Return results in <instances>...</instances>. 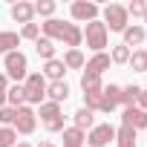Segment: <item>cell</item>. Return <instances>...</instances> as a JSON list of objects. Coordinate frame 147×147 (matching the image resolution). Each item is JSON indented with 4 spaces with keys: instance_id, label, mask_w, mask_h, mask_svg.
Here are the masks:
<instances>
[{
    "instance_id": "obj_3",
    "label": "cell",
    "mask_w": 147,
    "mask_h": 147,
    "mask_svg": "<svg viewBox=\"0 0 147 147\" xmlns=\"http://www.w3.org/2000/svg\"><path fill=\"white\" fill-rule=\"evenodd\" d=\"M23 95H26V107L32 104H43L46 98V78L40 72H29L26 81H23Z\"/></svg>"
},
{
    "instance_id": "obj_15",
    "label": "cell",
    "mask_w": 147,
    "mask_h": 147,
    "mask_svg": "<svg viewBox=\"0 0 147 147\" xmlns=\"http://www.w3.org/2000/svg\"><path fill=\"white\" fill-rule=\"evenodd\" d=\"M40 75H43V78H49V81H63V75H66V66H63V61L52 58V61H46V63H43Z\"/></svg>"
},
{
    "instance_id": "obj_7",
    "label": "cell",
    "mask_w": 147,
    "mask_h": 147,
    "mask_svg": "<svg viewBox=\"0 0 147 147\" xmlns=\"http://www.w3.org/2000/svg\"><path fill=\"white\" fill-rule=\"evenodd\" d=\"M38 115H40V121H43V127H46L49 133H61V130H63V110H61V104L43 101Z\"/></svg>"
},
{
    "instance_id": "obj_34",
    "label": "cell",
    "mask_w": 147,
    "mask_h": 147,
    "mask_svg": "<svg viewBox=\"0 0 147 147\" xmlns=\"http://www.w3.org/2000/svg\"><path fill=\"white\" fill-rule=\"evenodd\" d=\"M9 90V78H6V72H0V95H6Z\"/></svg>"
},
{
    "instance_id": "obj_14",
    "label": "cell",
    "mask_w": 147,
    "mask_h": 147,
    "mask_svg": "<svg viewBox=\"0 0 147 147\" xmlns=\"http://www.w3.org/2000/svg\"><path fill=\"white\" fill-rule=\"evenodd\" d=\"M46 98H49L52 104H63V101L69 98V84H66V81H52V84H46Z\"/></svg>"
},
{
    "instance_id": "obj_4",
    "label": "cell",
    "mask_w": 147,
    "mask_h": 147,
    "mask_svg": "<svg viewBox=\"0 0 147 147\" xmlns=\"http://www.w3.org/2000/svg\"><path fill=\"white\" fill-rule=\"evenodd\" d=\"M101 23L107 26V32H124V29L130 26L127 6H121V3H110V6H104V20H101Z\"/></svg>"
},
{
    "instance_id": "obj_31",
    "label": "cell",
    "mask_w": 147,
    "mask_h": 147,
    "mask_svg": "<svg viewBox=\"0 0 147 147\" xmlns=\"http://www.w3.org/2000/svg\"><path fill=\"white\" fill-rule=\"evenodd\" d=\"M12 124H15V110L3 107V110H0V127H12Z\"/></svg>"
},
{
    "instance_id": "obj_16",
    "label": "cell",
    "mask_w": 147,
    "mask_h": 147,
    "mask_svg": "<svg viewBox=\"0 0 147 147\" xmlns=\"http://www.w3.org/2000/svg\"><path fill=\"white\" fill-rule=\"evenodd\" d=\"M87 144V133L78 127H63V147H84Z\"/></svg>"
},
{
    "instance_id": "obj_27",
    "label": "cell",
    "mask_w": 147,
    "mask_h": 147,
    "mask_svg": "<svg viewBox=\"0 0 147 147\" xmlns=\"http://www.w3.org/2000/svg\"><path fill=\"white\" fill-rule=\"evenodd\" d=\"M55 9H58V6L52 3V0H38V3H35V15H40V18H46V20L55 15Z\"/></svg>"
},
{
    "instance_id": "obj_28",
    "label": "cell",
    "mask_w": 147,
    "mask_h": 147,
    "mask_svg": "<svg viewBox=\"0 0 147 147\" xmlns=\"http://www.w3.org/2000/svg\"><path fill=\"white\" fill-rule=\"evenodd\" d=\"M18 144V133L12 127H0V147H15Z\"/></svg>"
},
{
    "instance_id": "obj_32",
    "label": "cell",
    "mask_w": 147,
    "mask_h": 147,
    "mask_svg": "<svg viewBox=\"0 0 147 147\" xmlns=\"http://www.w3.org/2000/svg\"><path fill=\"white\" fill-rule=\"evenodd\" d=\"M144 6H147L144 0H133V3L127 6V15H133V18H136V15H144Z\"/></svg>"
},
{
    "instance_id": "obj_18",
    "label": "cell",
    "mask_w": 147,
    "mask_h": 147,
    "mask_svg": "<svg viewBox=\"0 0 147 147\" xmlns=\"http://www.w3.org/2000/svg\"><path fill=\"white\" fill-rule=\"evenodd\" d=\"M23 104H26V95H23V84H12V87L6 90V107L18 110V107H23Z\"/></svg>"
},
{
    "instance_id": "obj_13",
    "label": "cell",
    "mask_w": 147,
    "mask_h": 147,
    "mask_svg": "<svg viewBox=\"0 0 147 147\" xmlns=\"http://www.w3.org/2000/svg\"><path fill=\"white\" fill-rule=\"evenodd\" d=\"M9 15H12V20H18V23H32V18H35V3H26V0H18V3L9 9Z\"/></svg>"
},
{
    "instance_id": "obj_9",
    "label": "cell",
    "mask_w": 147,
    "mask_h": 147,
    "mask_svg": "<svg viewBox=\"0 0 147 147\" xmlns=\"http://www.w3.org/2000/svg\"><path fill=\"white\" fill-rule=\"evenodd\" d=\"M69 15H72V20L92 23V20H98L101 9H98V3H90V0H75V3L69 6Z\"/></svg>"
},
{
    "instance_id": "obj_8",
    "label": "cell",
    "mask_w": 147,
    "mask_h": 147,
    "mask_svg": "<svg viewBox=\"0 0 147 147\" xmlns=\"http://www.w3.org/2000/svg\"><path fill=\"white\" fill-rule=\"evenodd\" d=\"M35 124H38V113L32 110V107H18L15 110V124H12V130L15 133H20V136H29V133H35Z\"/></svg>"
},
{
    "instance_id": "obj_12",
    "label": "cell",
    "mask_w": 147,
    "mask_h": 147,
    "mask_svg": "<svg viewBox=\"0 0 147 147\" xmlns=\"http://www.w3.org/2000/svg\"><path fill=\"white\" fill-rule=\"evenodd\" d=\"M110 63H113V61H110V55H107V52H98L95 58H90V61L84 63V66H87L84 72H87V75H95V78H101L104 72L110 69Z\"/></svg>"
},
{
    "instance_id": "obj_10",
    "label": "cell",
    "mask_w": 147,
    "mask_h": 147,
    "mask_svg": "<svg viewBox=\"0 0 147 147\" xmlns=\"http://www.w3.org/2000/svg\"><path fill=\"white\" fill-rule=\"evenodd\" d=\"M110 141H115V127L113 124H95L87 133V144L90 147H107Z\"/></svg>"
},
{
    "instance_id": "obj_2",
    "label": "cell",
    "mask_w": 147,
    "mask_h": 147,
    "mask_svg": "<svg viewBox=\"0 0 147 147\" xmlns=\"http://www.w3.org/2000/svg\"><path fill=\"white\" fill-rule=\"evenodd\" d=\"M81 90H84V107L87 110H98V113H113V107L107 104V98H104V87H101V78H95V75H81Z\"/></svg>"
},
{
    "instance_id": "obj_17",
    "label": "cell",
    "mask_w": 147,
    "mask_h": 147,
    "mask_svg": "<svg viewBox=\"0 0 147 147\" xmlns=\"http://www.w3.org/2000/svg\"><path fill=\"white\" fill-rule=\"evenodd\" d=\"M72 121H75L78 130H92V127H95V115H92V110H87V107H78L75 113H72Z\"/></svg>"
},
{
    "instance_id": "obj_6",
    "label": "cell",
    "mask_w": 147,
    "mask_h": 147,
    "mask_svg": "<svg viewBox=\"0 0 147 147\" xmlns=\"http://www.w3.org/2000/svg\"><path fill=\"white\" fill-rule=\"evenodd\" d=\"M84 40H87V46L98 55V52H104V46H107V40H110V32H107V26H104L101 20H92V23H87V29H84Z\"/></svg>"
},
{
    "instance_id": "obj_19",
    "label": "cell",
    "mask_w": 147,
    "mask_h": 147,
    "mask_svg": "<svg viewBox=\"0 0 147 147\" xmlns=\"http://www.w3.org/2000/svg\"><path fill=\"white\" fill-rule=\"evenodd\" d=\"M18 46H20V35L18 32H0V55L18 52Z\"/></svg>"
},
{
    "instance_id": "obj_25",
    "label": "cell",
    "mask_w": 147,
    "mask_h": 147,
    "mask_svg": "<svg viewBox=\"0 0 147 147\" xmlns=\"http://www.w3.org/2000/svg\"><path fill=\"white\" fill-rule=\"evenodd\" d=\"M127 63H130L136 72H147V55H144V49H133Z\"/></svg>"
},
{
    "instance_id": "obj_5",
    "label": "cell",
    "mask_w": 147,
    "mask_h": 147,
    "mask_svg": "<svg viewBox=\"0 0 147 147\" xmlns=\"http://www.w3.org/2000/svg\"><path fill=\"white\" fill-rule=\"evenodd\" d=\"M3 66H6V78L9 81H15V84H20V81H26V75H29V63H26V55L23 52H9V55H3Z\"/></svg>"
},
{
    "instance_id": "obj_20",
    "label": "cell",
    "mask_w": 147,
    "mask_h": 147,
    "mask_svg": "<svg viewBox=\"0 0 147 147\" xmlns=\"http://www.w3.org/2000/svg\"><path fill=\"white\" fill-rule=\"evenodd\" d=\"M121 35H124V46H127V49L144 43V26H127Z\"/></svg>"
},
{
    "instance_id": "obj_35",
    "label": "cell",
    "mask_w": 147,
    "mask_h": 147,
    "mask_svg": "<svg viewBox=\"0 0 147 147\" xmlns=\"http://www.w3.org/2000/svg\"><path fill=\"white\" fill-rule=\"evenodd\" d=\"M38 147H55V144H52V141H40Z\"/></svg>"
},
{
    "instance_id": "obj_37",
    "label": "cell",
    "mask_w": 147,
    "mask_h": 147,
    "mask_svg": "<svg viewBox=\"0 0 147 147\" xmlns=\"http://www.w3.org/2000/svg\"><path fill=\"white\" fill-rule=\"evenodd\" d=\"M15 147H32V144H26V141H18V144H15Z\"/></svg>"
},
{
    "instance_id": "obj_39",
    "label": "cell",
    "mask_w": 147,
    "mask_h": 147,
    "mask_svg": "<svg viewBox=\"0 0 147 147\" xmlns=\"http://www.w3.org/2000/svg\"><path fill=\"white\" fill-rule=\"evenodd\" d=\"M144 55H147V49H144Z\"/></svg>"
},
{
    "instance_id": "obj_24",
    "label": "cell",
    "mask_w": 147,
    "mask_h": 147,
    "mask_svg": "<svg viewBox=\"0 0 147 147\" xmlns=\"http://www.w3.org/2000/svg\"><path fill=\"white\" fill-rule=\"evenodd\" d=\"M115 141H118V147H136V130L121 124V130H115Z\"/></svg>"
},
{
    "instance_id": "obj_30",
    "label": "cell",
    "mask_w": 147,
    "mask_h": 147,
    "mask_svg": "<svg viewBox=\"0 0 147 147\" xmlns=\"http://www.w3.org/2000/svg\"><path fill=\"white\" fill-rule=\"evenodd\" d=\"M20 38H26V40H38V38H40V26H38V23H26V26L20 29Z\"/></svg>"
},
{
    "instance_id": "obj_29",
    "label": "cell",
    "mask_w": 147,
    "mask_h": 147,
    "mask_svg": "<svg viewBox=\"0 0 147 147\" xmlns=\"http://www.w3.org/2000/svg\"><path fill=\"white\" fill-rule=\"evenodd\" d=\"M110 61H113V63H127V61H130V49H127L124 43L113 46V55H110Z\"/></svg>"
},
{
    "instance_id": "obj_36",
    "label": "cell",
    "mask_w": 147,
    "mask_h": 147,
    "mask_svg": "<svg viewBox=\"0 0 147 147\" xmlns=\"http://www.w3.org/2000/svg\"><path fill=\"white\" fill-rule=\"evenodd\" d=\"M6 107V95H0V110H3Z\"/></svg>"
},
{
    "instance_id": "obj_38",
    "label": "cell",
    "mask_w": 147,
    "mask_h": 147,
    "mask_svg": "<svg viewBox=\"0 0 147 147\" xmlns=\"http://www.w3.org/2000/svg\"><path fill=\"white\" fill-rule=\"evenodd\" d=\"M141 18H144V23H147V6H144V15H141Z\"/></svg>"
},
{
    "instance_id": "obj_33",
    "label": "cell",
    "mask_w": 147,
    "mask_h": 147,
    "mask_svg": "<svg viewBox=\"0 0 147 147\" xmlns=\"http://www.w3.org/2000/svg\"><path fill=\"white\" fill-rule=\"evenodd\" d=\"M136 101H138V110H144V113H147V90H141Z\"/></svg>"
},
{
    "instance_id": "obj_26",
    "label": "cell",
    "mask_w": 147,
    "mask_h": 147,
    "mask_svg": "<svg viewBox=\"0 0 147 147\" xmlns=\"http://www.w3.org/2000/svg\"><path fill=\"white\" fill-rule=\"evenodd\" d=\"M104 98H107V104L115 110V107H118V101H121V87H118V84H110V87H104Z\"/></svg>"
},
{
    "instance_id": "obj_23",
    "label": "cell",
    "mask_w": 147,
    "mask_h": 147,
    "mask_svg": "<svg viewBox=\"0 0 147 147\" xmlns=\"http://www.w3.org/2000/svg\"><path fill=\"white\" fill-rule=\"evenodd\" d=\"M138 92H141V87H138V84L121 87V101H118V104H124V110H127V107H133V104H136V98H138Z\"/></svg>"
},
{
    "instance_id": "obj_22",
    "label": "cell",
    "mask_w": 147,
    "mask_h": 147,
    "mask_svg": "<svg viewBox=\"0 0 147 147\" xmlns=\"http://www.w3.org/2000/svg\"><path fill=\"white\" fill-rule=\"evenodd\" d=\"M87 61H84V55H81V49H66V55H63V66L66 69H81Z\"/></svg>"
},
{
    "instance_id": "obj_1",
    "label": "cell",
    "mask_w": 147,
    "mask_h": 147,
    "mask_svg": "<svg viewBox=\"0 0 147 147\" xmlns=\"http://www.w3.org/2000/svg\"><path fill=\"white\" fill-rule=\"evenodd\" d=\"M40 29H43V38H49L52 43L61 40V43H66L69 49H78L81 40H84V32L78 29V23H63V20H58V18H49L46 23H40Z\"/></svg>"
},
{
    "instance_id": "obj_11",
    "label": "cell",
    "mask_w": 147,
    "mask_h": 147,
    "mask_svg": "<svg viewBox=\"0 0 147 147\" xmlns=\"http://www.w3.org/2000/svg\"><path fill=\"white\" fill-rule=\"evenodd\" d=\"M121 124L130 127V130H147V113L138 110V107H127L121 113Z\"/></svg>"
},
{
    "instance_id": "obj_21",
    "label": "cell",
    "mask_w": 147,
    "mask_h": 147,
    "mask_svg": "<svg viewBox=\"0 0 147 147\" xmlns=\"http://www.w3.org/2000/svg\"><path fill=\"white\" fill-rule=\"evenodd\" d=\"M35 49H38V55H40L43 61H52V58H55V49H58V46H55V43H52L49 38H38V40H35Z\"/></svg>"
}]
</instances>
